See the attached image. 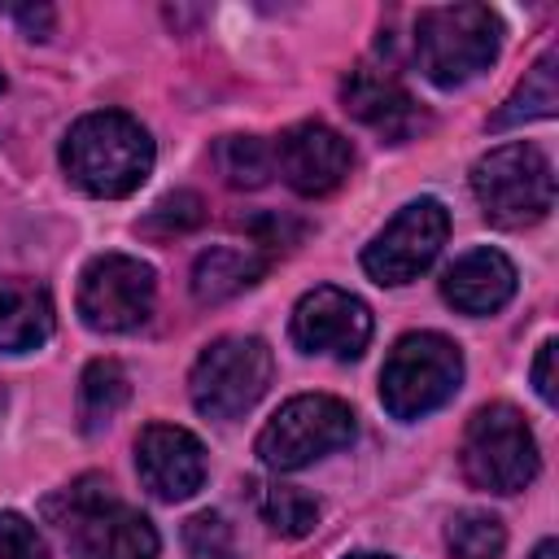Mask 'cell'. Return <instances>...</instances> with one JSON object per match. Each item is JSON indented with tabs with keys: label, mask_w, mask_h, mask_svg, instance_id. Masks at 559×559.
Wrapping results in <instances>:
<instances>
[{
	"label": "cell",
	"mask_w": 559,
	"mask_h": 559,
	"mask_svg": "<svg viewBox=\"0 0 559 559\" xmlns=\"http://www.w3.org/2000/svg\"><path fill=\"white\" fill-rule=\"evenodd\" d=\"M271 349L258 336H218L201 349L188 376L192 406L205 419H236L245 415L271 384Z\"/></svg>",
	"instance_id": "cell-7"
},
{
	"label": "cell",
	"mask_w": 559,
	"mask_h": 559,
	"mask_svg": "<svg viewBox=\"0 0 559 559\" xmlns=\"http://www.w3.org/2000/svg\"><path fill=\"white\" fill-rule=\"evenodd\" d=\"M515 293V266L498 249H472L441 275V297L463 314H493Z\"/></svg>",
	"instance_id": "cell-15"
},
{
	"label": "cell",
	"mask_w": 559,
	"mask_h": 559,
	"mask_svg": "<svg viewBox=\"0 0 559 559\" xmlns=\"http://www.w3.org/2000/svg\"><path fill=\"white\" fill-rule=\"evenodd\" d=\"M131 397V380L114 358H96L87 362L83 380H79V428L83 432H105L118 411Z\"/></svg>",
	"instance_id": "cell-18"
},
{
	"label": "cell",
	"mask_w": 559,
	"mask_h": 559,
	"mask_svg": "<svg viewBox=\"0 0 559 559\" xmlns=\"http://www.w3.org/2000/svg\"><path fill=\"white\" fill-rule=\"evenodd\" d=\"M341 96H345V109L362 127H371L384 144H406L424 127L419 105L411 100V92L389 70H376V66L349 70V79L341 83Z\"/></svg>",
	"instance_id": "cell-14"
},
{
	"label": "cell",
	"mask_w": 559,
	"mask_h": 559,
	"mask_svg": "<svg viewBox=\"0 0 559 559\" xmlns=\"http://www.w3.org/2000/svg\"><path fill=\"white\" fill-rule=\"evenodd\" d=\"M148 131L118 109L83 114L61 140V166L87 197H131L153 170Z\"/></svg>",
	"instance_id": "cell-1"
},
{
	"label": "cell",
	"mask_w": 559,
	"mask_h": 559,
	"mask_svg": "<svg viewBox=\"0 0 559 559\" xmlns=\"http://www.w3.org/2000/svg\"><path fill=\"white\" fill-rule=\"evenodd\" d=\"M559 66V52L555 48H546L537 61H533V70L524 74V83L507 96V105L493 114V131H502V127H520V122H533V118H550L555 109H559V83H555V70Z\"/></svg>",
	"instance_id": "cell-19"
},
{
	"label": "cell",
	"mask_w": 559,
	"mask_h": 559,
	"mask_svg": "<svg viewBox=\"0 0 559 559\" xmlns=\"http://www.w3.org/2000/svg\"><path fill=\"white\" fill-rule=\"evenodd\" d=\"M354 441V411L328 393H301L284 402L258 432V459L271 472H297Z\"/></svg>",
	"instance_id": "cell-8"
},
{
	"label": "cell",
	"mask_w": 559,
	"mask_h": 559,
	"mask_svg": "<svg viewBox=\"0 0 559 559\" xmlns=\"http://www.w3.org/2000/svg\"><path fill=\"white\" fill-rule=\"evenodd\" d=\"M9 13L22 22V31H26L31 39H48V35H52L57 13H52L48 4H35V9H31V4H17V9H9Z\"/></svg>",
	"instance_id": "cell-26"
},
{
	"label": "cell",
	"mask_w": 559,
	"mask_h": 559,
	"mask_svg": "<svg viewBox=\"0 0 559 559\" xmlns=\"http://www.w3.org/2000/svg\"><path fill=\"white\" fill-rule=\"evenodd\" d=\"M201 218H205V201L197 192H170L148 210V218L140 227L157 231V236H175V231H192Z\"/></svg>",
	"instance_id": "cell-24"
},
{
	"label": "cell",
	"mask_w": 559,
	"mask_h": 559,
	"mask_svg": "<svg viewBox=\"0 0 559 559\" xmlns=\"http://www.w3.org/2000/svg\"><path fill=\"white\" fill-rule=\"evenodd\" d=\"M74 559H157V528L148 515L109 493V480L83 476L61 498L48 502Z\"/></svg>",
	"instance_id": "cell-2"
},
{
	"label": "cell",
	"mask_w": 559,
	"mask_h": 559,
	"mask_svg": "<svg viewBox=\"0 0 559 559\" xmlns=\"http://www.w3.org/2000/svg\"><path fill=\"white\" fill-rule=\"evenodd\" d=\"M135 472L162 502H183L205 485V445L179 424H148L135 441Z\"/></svg>",
	"instance_id": "cell-13"
},
{
	"label": "cell",
	"mask_w": 559,
	"mask_h": 559,
	"mask_svg": "<svg viewBox=\"0 0 559 559\" xmlns=\"http://www.w3.org/2000/svg\"><path fill=\"white\" fill-rule=\"evenodd\" d=\"M0 92H4V74H0Z\"/></svg>",
	"instance_id": "cell-30"
},
{
	"label": "cell",
	"mask_w": 559,
	"mask_h": 559,
	"mask_svg": "<svg viewBox=\"0 0 559 559\" xmlns=\"http://www.w3.org/2000/svg\"><path fill=\"white\" fill-rule=\"evenodd\" d=\"M0 559H48V542L26 515L0 511Z\"/></svg>",
	"instance_id": "cell-25"
},
{
	"label": "cell",
	"mask_w": 559,
	"mask_h": 559,
	"mask_svg": "<svg viewBox=\"0 0 559 559\" xmlns=\"http://www.w3.org/2000/svg\"><path fill=\"white\" fill-rule=\"evenodd\" d=\"M555 354H559V345L546 341L537 349V362H533V384H537V397L542 402H555Z\"/></svg>",
	"instance_id": "cell-27"
},
{
	"label": "cell",
	"mask_w": 559,
	"mask_h": 559,
	"mask_svg": "<svg viewBox=\"0 0 559 559\" xmlns=\"http://www.w3.org/2000/svg\"><path fill=\"white\" fill-rule=\"evenodd\" d=\"M266 275V253L240 245H214L192 262V297L201 306H218Z\"/></svg>",
	"instance_id": "cell-17"
},
{
	"label": "cell",
	"mask_w": 559,
	"mask_h": 559,
	"mask_svg": "<svg viewBox=\"0 0 559 559\" xmlns=\"http://www.w3.org/2000/svg\"><path fill=\"white\" fill-rule=\"evenodd\" d=\"M293 341L306 354H323V358H358L371 341V310L362 297L319 284L310 288L297 310H293Z\"/></svg>",
	"instance_id": "cell-11"
},
{
	"label": "cell",
	"mask_w": 559,
	"mask_h": 559,
	"mask_svg": "<svg viewBox=\"0 0 559 559\" xmlns=\"http://www.w3.org/2000/svg\"><path fill=\"white\" fill-rule=\"evenodd\" d=\"M445 546L454 559H498L502 546H507V528L493 511H480V507H467V511H454L450 524H445Z\"/></svg>",
	"instance_id": "cell-21"
},
{
	"label": "cell",
	"mask_w": 559,
	"mask_h": 559,
	"mask_svg": "<svg viewBox=\"0 0 559 559\" xmlns=\"http://www.w3.org/2000/svg\"><path fill=\"white\" fill-rule=\"evenodd\" d=\"M153 266L131 253H100L79 275V319L92 332H135L153 314Z\"/></svg>",
	"instance_id": "cell-9"
},
{
	"label": "cell",
	"mask_w": 559,
	"mask_h": 559,
	"mask_svg": "<svg viewBox=\"0 0 559 559\" xmlns=\"http://www.w3.org/2000/svg\"><path fill=\"white\" fill-rule=\"evenodd\" d=\"M214 166L227 188H262L275 170V153L258 135H223L214 144Z\"/></svg>",
	"instance_id": "cell-20"
},
{
	"label": "cell",
	"mask_w": 559,
	"mask_h": 559,
	"mask_svg": "<svg viewBox=\"0 0 559 559\" xmlns=\"http://www.w3.org/2000/svg\"><path fill=\"white\" fill-rule=\"evenodd\" d=\"M463 476L489 493H520L537 476V441L524 415L507 402H489L467 419Z\"/></svg>",
	"instance_id": "cell-6"
},
{
	"label": "cell",
	"mask_w": 559,
	"mask_h": 559,
	"mask_svg": "<svg viewBox=\"0 0 559 559\" xmlns=\"http://www.w3.org/2000/svg\"><path fill=\"white\" fill-rule=\"evenodd\" d=\"M275 166L284 175V183L301 197H323L332 188H341V179L354 166V148L341 131H332L328 122H297L280 135V144L271 148Z\"/></svg>",
	"instance_id": "cell-12"
},
{
	"label": "cell",
	"mask_w": 559,
	"mask_h": 559,
	"mask_svg": "<svg viewBox=\"0 0 559 559\" xmlns=\"http://www.w3.org/2000/svg\"><path fill=\"white\" fill-rule=\"evenodd\" d=\"M463 384V354L441 332L402 336L380 367V402L397 419H419L445 406Z\"/></svg>",
	"instance_id": "cell-4"
},
{
	"label": "cell",
	"mask_w": 559,
	"mask_h": 559,
	"mask_svg": "<svg viewBox=\"0 0 559 559\" xmlns=\"http://www.w3.org/2000/svg\"><path fill=\"white\" fill-rule=\"evenodd\" d=\"M472 192L493 227L542 223L555 205V170L537 144H502L472 166Z\"/></svg>",
	"instance_id": "cell-5"
},
{
	"label": "cell",
	"mask_w": 559,
	"mask_h": 559,
	"mask_svg": "<svg viewBox=\"0 0 559 559\" xmlns=\"http://www.w3.org/2000/svg\"><path fill=\"white\" fill-rule=\"evenodd\" d=\"M258 489V511L280 537H306L319 524V502L306 489L293 485H253Z\"/></svg>",
	"instance_id": "cell-22"
},
{
	"label": "cell",
	"mask_w": 559,
	"mask_h": 559,
	"mask_svg": "<svg viewBox=\"0 0 559 559\" xmlns=\"http://www.w3.org/2000/svg\"><path fill=\"white\" fill-rule=\"evenodd\" d=\"M555 555H559V546H555L550 537H546V542H542V546L533 550V559H555Z\"/></svg>",
	"instance_id": "cell-28"
},
{
	"label": "cell",
	"mask_w": 559,
	"mask_h": 559,
	"mask_svg": "<svg viewBox=\"0 0 559 559\" xmlns=\"http://www.w3.org/2000/svg\"><path fill=\"white\" fill-rule=\"evenodd\" d=\"M52 336V297L35 280H0V354L39 349Z\"/></svg>",
	"instance_id": "cell-16"
},
{
	"label": "cell",
	"mask_w": 559,
	"mask_h": 559,
	"mask_svg": "<svg viewBox=\"0 0 559 559\" xmlns=\"http://www.w3.org/2000/svg\"><path fill=\"white\" fill-rule=\"evenodd\" d=\"M349 559H389V555H371V550H362V555H349Z\"/></svg>",
	"instance_id": "cell-29"
},
{
	"label": "cell",
	"mask_w": 559,
	"mask_h": 559,
	"mask_svg": "<svg viewBox=\"0 0 559 559\" xmlns=\"http://www.w3.org/2000/svg\"><path fill=\"white\" fill-rule=\"evenodd\" d=\"M183 550H188V559H245L231 524L218 511H197L183 524Z\"/></svg>",
	"instance_id": "cell-23"
},
{
	"label": "cell",
	"mask_w": 559,
	"mask_h": 559,
	"mask_svg": "<svg viewBox=\"0 0 559 559\" xmlns=\"http://www.w3.org/2000/svg\"><path fill=\"white\" fill-rule=\"evenodd\" d=\"M450 236V214L441 201L419 197L393 214V223L362 249V271L376 284H411L419 271L432 266Z\"/></svg>",
	"instance_id": "cell-10"
},
{
	"label": "cell",
	"mask_w": 559,
	"mask_h": 559,
	"mask_svg": "<svg viewBox=\"0 0 559 559\" xmlns=\"http://www.w3.org/2000/svg\"><path fill=\"white\" fill-rule=\"evenodd\" d=\"M502 22L485 4L424 9L415 22V66L437 87H463L498 61Z\"/></svg>",
	"instance_id": "cell-3"
}]
</instances>
